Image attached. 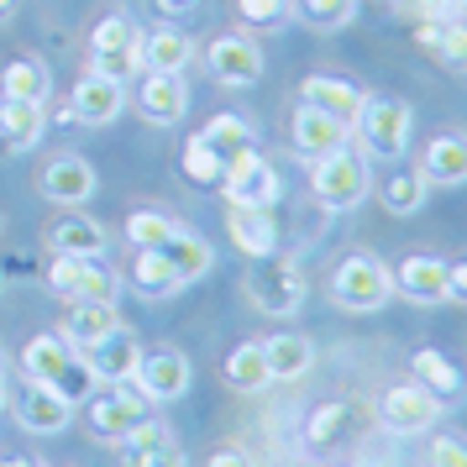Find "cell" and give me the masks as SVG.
Returning a JSON list of instances; mask_svg holds the SVG:
<instances>
[{
  "label": "cell",
  "mask_w": 467,
  "mask_h": 467,
  "mask_svg": "<svg viewBox=\"0 0 467 467\" xmlns=\"http://www.w3.org/2000/svg\"><path fill=\"white\" fill-rule=\"evenodd\" d=\"M200 137H205V142H211V148L221 152V158H232L236 148H253V142H257L253 121H247L242 110H215L211 121L200 127Z\"/></svg>",
  "instance_id": "e575fe53"
},
{
  "label": "cell",
  "mask_w": 467,
  "mask_h": 467,
  "mask_svg": "<svg viewBox=\"0 0 467 467\" xmlns=\"http://www.w3.org/2000/svg\"><path fill=\"white\" fill-rule=\"evenodd\" d=\"M441 410L446 404L431 394V389H420V383L410 379L400 383V389H389L379 400V425L383 431H394V436H425L431 425L441 420Z\"/></svg>",
  "instance_id": "30bf717a"
},
{
  "label": "cell",
  "mask_w": 467,
  "mask_h": 467,
  "mask_svg": "<svg viewBox=\"0 0 467 467\" xmlns=\"http://www.w3.org/2000/svg\"><path fill=\"white\" fill-rule=\"evenodd\" d=\"M352 425H358V404L326 400V404H316V410L305 415V446L326 457V451H337V446L352 436Z\"/></svg>",
  "instance_id": "484cf974"
},
{
  "label": "cell",
  "mask_w": 467,
  "mask_h": 467,
  "mask_svg": "<svg viewBox=\"0 0 467 467\" xmlns=\"http://www.w3.org/2000/svg\"><path fill=\"white\" fill-rule=\"evenodd\" d=\"M16 16V0H0V22H11Z\"/></svg>",
  "instance_id": "681fc988"
},
{
  "label": "cell",
  "mask_w": 467,
  "mask_h": 467,
  "mask_svg": "<svg viewBox=\"0 0 467 467\" xmlns=\"http://www.w3.org/2000/svg\"><path fill=\"white\" fill-rule=\"evenodd\" d=\"M226 383H232L236 394H257V389H268V362H263V341H242L232 358H226Z\"/></svg>",
  "instance_id": "8d00e7d4"
},
{
  "label": "cell",
  "mask_w": 467,
  "mask_h": 467,
  "mask_svg": "<svg viewBox=\"0 0 467 467\" xmlns=\"http://www.w3.org/2000/svg\"><path fill=\"white\" fill-rule=\"evenodd\" d=\"M142 337L131 331V326H116L110 337H100L95 347L85 352L89 373H95V383H131L137 379V362H142Z\"/></svg>",
  "instance_id": "2e32d148"
},
{
  "label": "cell",
  "mask_w": 467,
  "mask_h": 467,
  "mask_svg": "<svg viewBox=\"0 0 467 467\" xmlns=\"http://www.w3.org/2000/svg\"><path fill=\"white\" fill-rule=\"evenodd\" d=\"M190 358L179 352V347H152V352H142V362H137V389L148 394V404H173L190 394Z\"/></svg>",
  "instance_id": "8fae6325"
},
{
  "label": "cell",
  "mask_w": 467,
  "mask_h": 467,
  "mask_svg": "<svg viewBox=\"0 0 467 467\" xmlns=\"http://www.w3.org/2000/svg\"><path fill=\"white\" fill-rule=\"evenodd\" d=\"M163 253V263L173 268V278H179V289H190V284H200V278L215 268V253H211V242L200 232H190V226H179V232L158 247Z\"/></svg>",
  "instance_id": "d4e9b609"
},
{
  "label": "cell",
  "mask_w": 467,
  "mask_h": 467,
  "mask_svg": "<svg viewBox=\"0 0 467 467\" xmlns=\"http://www.w3.org/2000/svg\"><path fill=\"white\" fill-rule=\"evenodd\" d=\"M11 404V383H5V373H0V410Z\"/></svg>",
  "instance_id": "f907efd6"
},
{
  "label": "cell",
  "mask_w": 467,
  "mask_h": 467,
  "mask_svg": "<svg viewBox=\"0 0 467 467\" xmlns=\"http://www.w3.org/2000/svg\"><path fill=\"white\" fill-rule=\"evenodd\" d=\"M53 95V74L37 53H16L0 68V100H47Z\"/></svg>",
  "instance_id": "f546056e"
},
{
  "label": "cell",
  "mask_w": 467,
  "mask_h": 467,
  "mask_svg": "<svg viewBox=\"0 0 467 467\" xmlns=\"http://www.w3.org/2000/svg\"><path fill=\"white\" fill-rule=\"evenodd\" d=\"M352 137H358L362 158H383V163H400L410 152V137H415V110L400 95H368L352 121Z\"/></svg>",
  "instance_id": "6da1fadb"
},
{
  "label": "cell",
  "mask_w": 467,
  "mask_h": 467,
  "mask_svg": "<svg viewBox=\"0 0 467 467\" xmlns=\"http://www.w3.org/2000/svg\"><path fill=\"white\" fill-rule=\"evenodd\" d=\"M137 116L148 127H179L190 116V89H184V74H152L142 68L137 74Z\"/></svg>",
  "instance_id": "7c38bea8"
},
{
  "label": "cell",
  "mask_w": 467,
  "mask_h": 467,
  "mask_svg": "<svg viewBox=\"0 0 467 467\" xmlns=\"http://www.w3.org/2000/svg\"><path fill=\"white\" fill-rule=\"evenodd\" d=\"M0 467H43L37 457H26V451H11V457H0Z\"/></svg>",
  "instance_id": "c3c4849f"
},
{
  "label": "cell",
  "mask_w": 467,
  "mask_h": 467,
  "mask_svg": "<svg viewBox=\"0 0 467 467\" xmlns=\"http://www.w3.org/2000/svg\"><path fill=\"white\" fill-rule=\"evenodd\" d=\"M184 221H173L169 211H158V205H137V211L127 215V242L131 253H158L163 242H169L173 232H179Z\"/></svg>",
  "instance_id": "d6a6232c"
},
{
  "label": "cell",
  "mask_w": 467,
  "mask_h": 467,
  "mask_svg": "<svg viewBox=\"0 0 467 467\" xmlns=\"http://www.w3.org/2000/svg\"><path fill=\"white\" fill-rule=\"evenodd\" d=\"M47 289L64 299V305H74V299H116L121 295V274L110 268L106 257H64L53 253V263H47Z\"/></svg>",
  "instance_id": "52a82bcc"
},
{
  "label": "cell",
  "mask_w": 467,
  "mask_h": 467,
  "mask_svg": "<svg viewBox=\"0 0 467 467\" xmlns=\"http://www.w3.org/2000/svg\"><path fill=\"white\" fill-rule=\"evenodd\" d=\"M179 169H184V179H190V184L215 190V184H221V173H226V158H221V152H215L200 131H194L190 142H184V163H179Z\"/></svg>",
  "instance_id": "74e56055"
},
{
  "label": "cell",
  "mask_w": 467,
  "mask_h": 467,
  "mask_svg": "<svg viewBox=\"0 0 467 467\" xmlns=\"http://www.w3.org/2000/svg\"><path fill=\"white\" fill-rule=\"evenodd\" d=\"M415 169L425 173L431 190H462L467 184V131H441L431 137L415 158Z\"/></svg>",
  "instance_id": "e0dca14e"
},
{
  "label": "cell",
  "mask_w": 467,
  "mask_h": 467,
  "mask_svg": "<svg viewBox=\"0 0 467 467\" xmlns=\"http://www.w3.org/2000/svg\"><path fill=\"white\" fill-rule=\"evenodd\" d=\"M0 232H5V211H0Z\"/></svg>",
  "instance_id": "f5cc1de1"
},
{
  "label": "cell",
  "mask_w": 467,
  "mask_h": 467,
  "mask_svg": "<svg viewBox=\"0 0 467 467\" xmlns=\"http://www.w3.org/2000/svg\"><path fill=\"white\" fill-rule=\"evenodd\" d=\"M226 236H232L236 253H247V257H268V253H278V221H274V211L232 205V211H226Z\"/></svg>",
  "instance_id": "cb8c5ba5"
},
{
  "label": "cell",
  "mask_w": 467,
  "mask_h": 467,
  "mask_svg": "<svg viewBox=\"0 0 467 467\" xmlns=\"http://www.w3.org/2000/svg\"><path fill=\"white\" fill-rule=\"evenodd\" d=\"M236 16L257 32H278V26L295 22V11H289V0H236Z\"/></svg>",
  "instance_id": "60d3db41"
},
{
  "label": "cell",
  "mask_w": 467,
  "mask_h": 467,
  "mask_svg": "<svg viewBox=\"0 0 467 467\" xmlns=\"http://www.w3.org/2000/svg\"><path fill=\"white\" fill-rule=\"evenodd\" d=\"M431 58L441 68H451V74H467V16H441Z\"/></svg>",
  "instance_id": "ab89813d"
},
{
  "label": "cell",
  "mask_w": 467,
  "mask_h": 467,
  "mask_svg": "<svg viewBox=\"0 0 467 467\" xmlns=\"http://www.w3.org/2000/svg\"><path fill=\"white\" fill-rule=\"evenodd\" d=\"M362 100H368V89H362L358 79H347V74H305V85H299V106L326 110V116L341 121V127L358 121Z\"/></svg>",
  "instance_id": "9a60e30c"
},
{
  "label": "cell",
  "mask_w": 467,
  "mask_h": 467,
  "mask_svg": "<svg viewBox=\"0 0 467 467\" xmlns=\"http://www.w3.org/2000/svg\"><path fill=\"white\" fill-rule=\"evenodd\" d=\"M394 295H404L410 305H446V257L410 253L394 268Z\"/></svg>",
  "instance_id": "ffe728a7"
},
{
  "label": "cell",
  "mask_w": 467,
  "mask_h": 467,
  "mask_svg": "<svg viewBox=\"0 0 467 467\" xmlns=\"http://www.w3.org/2000/svg\"><path fill=\"white\" fill-rule=\"evenodd\" d=\"M89 74L116 79V85H131V79L142 74V37L127 43V47H100V53H89Z\"/></svg>",
  "instance_id": "f35d334b"
},
{
  "label": "cell",
  "mask_w": 467,
  "mask_h": 467,
  "mask_svg": "<svg viewBox=\"0 0 467 467\" xmlns=\"http://www.w3.org/2000/svg\"><path fill=\"white\" fill-rule=\"evenodd\" d=\"M205 467H257V462H253V451H247V446L226 441V446H215L211 457H205Z\"/></svg>",
  "instance_id": "f6af8a7d"
},
{
  "label": "cell",
  "mask_w": 467,
  "mask_h": 467,
  "mask_svg": "<svg viewBox=\"0 0 467 467\" xmlns=\"http://www.w3.org/2000/svg\"><path fill=\"white\" fill-rule=\"evenodd\" d=\"M242 289L253 299L263 316L274 320H289L305 310V295H310V284H305V268H299V257L289 253H268V257H253V268L242 278Z\"/></svg>",
  "instance_id": "7a4b0ae2"
},
{
  "label": "cell",
  "mask_w": 467,
  "mask_h": 467,
  "mask_svg": "<svg viewBox=\"0 0 467 467\" xmlns=\"http://www.w3.org/2000/svg\"><path fill=\"white\" fill-rule=\"evenodd\" d=\"M263 362H268V379L274 383H295L316 368V347H310V337H299V331H284V337L263 341Z\"/></svg>",
  "instance_id": "83f0119b"
},
{
  "label": "cell",
  "mask_w": 467,
  "mask_h": 467,
  "mask_svg": "<svg viewBox=\"0 0 467 467\" xmlns=\"http://www.w3.org/2000/svg\"><path fill=\"white\" fill-rule=\"evenodd\" d=\"M110 232L85 211H64L53 226H47V253H64V257H106Z\"/></svg>",
  "instance_id": "44dd1931"
},
{
  "label": "cell",
  "mask_w": 467,
  "mask_h": 467,
  "mask_svg": "<svg viewBox=\"0 0 467 467\" xmlns=\"http://www.w3.org/2000/svg\"><path fill=\"white\" fill-rule=\"evenodd\" d=\"M221 194H226V205H253V211H274L278 200H284V173L253 148H236L226 158V173H221Z\"/></svg>",
  "instance_id": "8992f818"
},
{
  "label": "cell",
  "mask_w": 467,
  "mask_h": 467,
  "mask_svg": "<svg viewBox=\"0 0 467 467\" xmlns=\"http://www.w3.org/2000/svg\"><path fill=\"white\" fill-rule=\"evenodd\" d=\"M152 5H158V16H169V22H184V16L200 11V0H152Z\"/></svg>",
  "instance_id": "7dc6e473"
},
{
  "label": "cell",
  "mask_w": 467,
  "mask_h": 467,
  "mask_svg": "<svg viewBox=\"0 0 467 467\" xmlns=\"http://www.w3.org/2000/svg\"><path fill=\"white\" fill-rule=\"evenodd\" d=\"M53 389H58V394H64L68 404H85L89 394H95V373H89L85 352H74V362H68L58 379H53Z\"/></svg>",
  "instance_id": "7bdbcfd3"
},
{
  "label": "cell",
  "mask_w": 467,
  "mask_h": 467,
  "mask_svg": "<svg viewBox=\"0 0 467 467\" xmlns=\"http://www.w3.org/2000/svg\"><path fill=\"white\" fill-rule=\"evenodd\" d=\"M410 373H415V383H420V389H431L441 404H457L467 394L462 368L446 358V352H436V347H420V352L410 358Z\"/></svg>",
  "instance_id": "4316f807"
},
{
  "label": "cell",
  "mask_w": 467,
  "mask_h": 467,
  "mask_svg": "<svg viewBox=\"0 0 467 467\" xmlns=\"http://www.w3.org/2000/svg\"><path fill=\"white\" fill-rule=\"evenodd\" d=\"M131 289L142 299H169L179 295V278H173V268L163 263V253H131Z\"/></svg>",
  "instance_id": "836d02e7"
},
{
  "label": "cell",
  "mask_w": 467,
  "mask_h": 467,
  "mask_svg": "<svg viewBox=\"0 0 467 467\" xmlns=\"http://www.w3.org/2000/svg\"><path fill=\"white\" fill-rule=\"evenodd\" d=\"M205 68L226 89H253L263 79V47L247 32H215L211 43H205Z\"/></svg>",
  "instance_id": "9c48e42d"
},
{
  "label": "cell",
  "mask_w": 467,
  "mask_h": 467,
  "mask_svg": "<svg viewBox=\"0 0 467 467\" xmlns=\"http://www.w3.org/2000/svg\"><path fill=\"white\" fill-rule=\"evenodd\" d=\"M47 131V100H0V148L32 152Z\"/></svg>",
  "instance_id": "603a6c76"
},
{
  "label": "cell",
  "mask_w": 467,
  "mask_h": 467,
  "mask_svg": "<svg viewBox=\"0 0 467 467\" xmlns=\"http://www.w3.org/2000/svg\"><path fill=\"white\" fill-rule=\"evenodd\" d=\"M425 194H431V184H425V173L410 163V169H389V179L379 184V205L389 215H415L425 205Z\"/></svg>",
  "instance_id": "1f68e13d"
},
{
  "label": "cell",
  "mask_w": 467,
  "mask_h": 467,
  "mask_svg": "<svg viewBox=\"0 0 467 467\" xmlns=\"http://www.w3.org/2000/svg\"><path fill=\"white\" fill-rule=\"evenodd\" d=\"M394 299V274L389 263L373 253H347L331 268V305L347 310V316H373Z\"/></svg>",
  "instance_id": "3957f363"
},
{
  "label": "cell",
  "mask_w": 467,
  "mask_h": 467,
  "mask_svg": "<svg viewBox=\"0 0 467 467\" xmlns=\"http://www.w3.org/2000/svg\"><path fill=\"white\" fill-rule=\"evenodd\" d=\"M121 462L127 467H190L179 441H173V431L163 420H152V415L121 441Z\"/></svg>",
  "instance_id": "7402d4cb"
},
{
  "label": "cell",
  "mask_w": 467,
  "mask_h": 467,
  "mask_svg": "<svg viewBox=\"0 0 467 467\" xmlns=\"http://www.w3.org/2000/svg\"><path fill=\"white\" fill-rule=\"evenodd\" d=\"M0 289H5V274H0Z\"/></svg>",
  "instance_id": "db71d44e"
},
{
  "label": "cell",
  "mask_w": 467,
  "mask_h": 467,
  "mask_svg": "<svg viewBox=\"0 0 467 467\" xmlns=\"http://www.w3.org/2000/svg\"><path fill=\"white\" fill-rule=\"evenodd\" d=\"M116 326H127L121 310H116V299H74L58 320V337L74 347V352H89L100 337H110Z\"/></svg>",
  "instance_id": "d6986e66"
},
{
  "label": "cell",
  "mask_w": 467,
  "mask_h": 467,
  "mask_svg": "<svg viewBox=\"0 0 467 467\" xmlns=\"http://www.w3.org/2000/svg\"><path fill=\"white\" fill-rule=\"evenodd\" d=\"M74 410L79 404H68L53 383H32L16 394V425H22L26 436H64L68 420H74Z\"/></svg>",
  "instance_id": "5bb4252c"
},
{
  "label": "cell",
  "mask_w": 467,
  "mask_h": 467,
  "mask_svg": "<svg viewBox=\"0 0 467 467\" xmlns=\"http://www.w3.org/2000/svg\"><path fill=\"white\" fill-rule=\"evenodd\" d=\"M352 142V127H341V121H331L326 110H310V106H295V116H289V148H295V158H326V152H337Z\"/></svg>",
  "instance_id": "ac0fdd59"
},
{
  "label": "cell",
  "mask_w": 467,
  "mask_h": 467,
  "mask_svg": "<svg viewBox=\"0 0 467 467\" xmlns=\"http://www.w3.org/2000/svg\"><path fill=\"white\" fill-rule=\"evenodd\" d=\"M68 110H74V121L89 131L100 127H116L121 121V110H127V85H116V79H100V74H79V85L68 89Z\"/></svg>",
  "instance_id": "4fadbf2b"
},
{
  "label": "cell",
  "mask_w": 467,
  "mask_h": 467,
  "mask_svg": "<svg viewBox=\"0 0 467 467\" xmlns=\"http://www.w3.org/2000/svg\"><path fill=\"white\" fill-rule=\"evenodd\" d=\"M142 32H137V22H131L127 11H110V16H100L95 22V32H89V53H100V47H127L137 43Z\"/></svg>",
  "instance_id": "b9f144b4"
},
{
  "label": "cell",
  "mask_w": 467,
  "mask_h": 467,
  "mask_svg": "<svg viewBox=\"0 0 467 467\" xmlns=\"http://www.w3.org/2000/svg\"><path fill=\"white\" fill-rule=\"evenodd\" d=\"M68 362H74V347H68L58 331H43V337H32L22 347V373L32 383H53L58 373H64Z\"/></svg>",
  "instance_id": "4dcf8cb0"
},
{
  "label": "cell",
  "mask_w": 467,
  "mask_h": 467,
  "mask_svg": "<svg viewBox=\"0 0 467 467\" xmlns=\"http://www.w3.org/2000/svg\"><path fill=\"white\" fill-rule=\"evenodd\" d=\"M190 64H194V43L173 22L142 32V68H152V74H184Z\"/></svg>",
  "instance_id": "f1b7e54d"
},
{
  "label": "cell",
  "mask_w": 467,
  "mask_h": 467,
  "mask_svg": "<svg viewBox=\"0 0 467 467\" xmlns=\"http://www.w3.org/2000/svg\"><path fill=\"white\" fill-rule=\"evenodd\" d=\"M310 194L320 211H358L373 194V169L352 148H337L326 158H310Z\"/></svg>",
  "instance_id": "277c9868"
},
{
  "label": "cell",
  "mask_w": 467,
  "mask_h": 467,
  "mask_svg": "<svg viewBox=\"0 0 467 467\" xmlns=\"http://www.w3.org/2000/svg\"><path fill=\"white\" fill-rule=\"evenodd\" d=\"M142 420H148V394L137 383H95V394L85 400V431L106 446H121Z\"/></svg>",
  "instance_id": "5b68a950"
},
{
  "label": "cell",
  "mask_w": 467,
  "mask_h": 467,
  "mask_svg": "<svg viewBox=\"0 0 467 467\" xmlns=\"http://www.w3.org/2000/svg\"><path fill=\"white\" fill-rule=\"evenodd\" d=\"M95 190H100V173L89 169L79 152H53V158H43V169H37V194L53 200V205H64V211L89 205Z\"/></svg>",
  "instance_id": "ba28073f"
},
{
  "label": "cell",
  "mask_w": 467,
  "mask_h": 467,
  "mask_svg": "<svg viewBox=\"0 0 467 467\" xmlns=\"http://www.w3.org/2000/svg\"><path fill=\"white\" fill-rule=\"evenodd\" d=\"M358 5L362 0H289L295 22L316 26V32H341V26L358 22Z\"/></svg>",
  "instance_id": "d590c367"
},
{
  "label": "cell",
  "mask_w": 467,
  "mask_h": 467,
  "mask_svg": "<svg viewBox=\"0 0 467 467\" xmlns=\"http://www.w3.org/2000/svg\"><path fill=\"white\" fill-rule=\"evenodd\" d=\"M446 299H457V305H467V257H457V263H446Z\"/></svg>",
  "instance_id": "bcb514c9"
},
{
  "label": "cell",
  "mask_w": 467,
  "mask_h": 467,
  "mask_svg": "<svg viewBox=\"0 0 467 467\" xmlns=\"http://www.w3.org/2000/svg\"><path fill=\"white\" fill-rule=\"evenodd\" d=\"M373 5H383V11H394V5H404V0H373Z\"/></svg>",
  "instance_id": "816d5d0a"
},
{
  "label": "cell",
  "mask_w": 467,
  "mask_h": 467,
  "mask_svg": "<svg viewBox=\"0 0 467 467\" xmlns=\"http://www.w3.org/2000/svg\"><path fill=\"white\" fill-rule=\"evenodd\" d=\"M425 467H467V436L462 431H436V436H431V451H425Z\"/></svg>",
  "instance_id": "ee69618b"
}]
</instances>
